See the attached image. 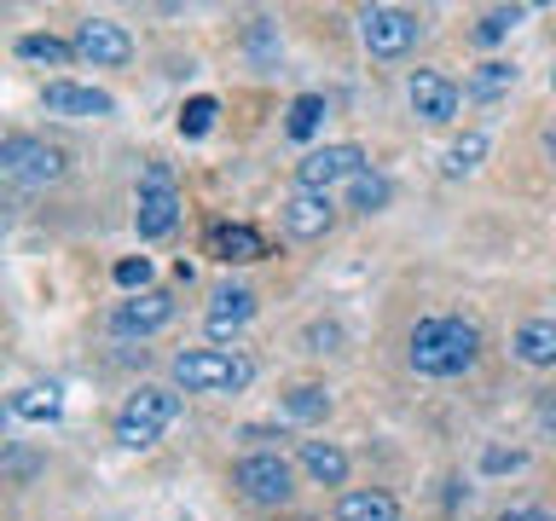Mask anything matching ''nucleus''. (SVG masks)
Segmentation results:
<instances>
[{
    "label": "nucleus",
    "instance_id": "f257e3e1",
    "mask_svg": "<svg viewBox=\"0 0 556 521\" xmlns=\"http://www.w3.org/2000/svg\"><path fill=\"white\" fill-rule=\"evenodd\" d=\"M476 354H481V330L469 319H458V313L417 319L412 347H406V359H412L417 377H464L469 365H476Z\"/></svg>",
    "mask_w": 556,
    "mask_h": 521
},
{
    "label": "nucleus",
    "instance_id": "f03ea898",
    "mask_svg": "<svg viewBox=\"0 0 556 521\" xmlns=\"http://www.w3.org/2000/svg\"><path fill=\"white\" fill-rule=\"evenodd\" d=\"M174 382L186 394H243L255 382V359L232 347H186L174 354Z\"/></svg>",
    "mask_w": 556,
    "mask_h": 521
},
{
    "label": "nucleus",
    "instance_id": "7ed1b4c3",
    "mask_svg": "<svg viewBox=\"0 0 556 521\" xmlns=\"http://www.w3.org/2000/svg\"><path fill=\"white\" fill-rule=\"evenodd\" d=\"M180 417V394H168V389H139L122 399V411H116V441L128 446V452H146L163 441V429Z\"/></svg>",
    "mask_w": 556,
    "mask_h": 521
},
{
    "label": "nucleus",
    "instance_id": "20e7f679",
    "mask_svg": "<svg viewBox=\"0 0 556 521\" xmlns=\"http://www.w3.org/2000/svg\"><path fill=\"white\" fill-rule=\"evenodd\" d=\"M232 486L261 510H285L295 498V469L278 458V452H250V458L232 463Z\"/></svg>",
    "mask_w": 556,
    "mask_h": 521
},
{
    "label": "nucleus",
    "instance_id": "39448f33",
    "mask_svg": "<svg viewBox=\"0 0 556 521\" xmlns=\"http://www.w3.org/2000/svg\"><path fill=\"white\" fill-rule=\"evenodd\" d=\"M0 168H7V180H17V186H52V180H64L70 156L59 145H47V139L12 134L7 145H0Z\"/></svg>",
    "mask_w": 556,
    "mask_h": 521
},
{
    "label": "nucleus",
    "instance_id": "423d86ee",
    "mask_svg": "<svg viewBox=\"0 0 556 521\" xmlns=\"http://www.w3.org/2000/svg\"><path fill=\"white\" fill-rule=\"evenodd\" d=\"M417 12L406 7H365L359 12V41L371 59H406V52L417 47Z\"/></svg>",
    "mask_w": 556,
    "mask_h": 521
},
{
    "label": "nucleus",
    "instance_id": "0eeeda50",
    "mask_svg": "<svg viewBox=\"0 0 556 521\" xmlns=\"http://www.w3.org/2000/svg\"><path fill=\"white\" fill-rule=\"evenodd\" d=\"M174 220H180V191H174V180H168L163 163H151V168H146V186H139L134 226H139V238H168Z\"/></svg>",
    "mask_w": 556,
    "mask_h": 521
},
{
    "label": "nucleus",
    "instance_id": "6e6552de",
    "mask_svg": "<svg viewBox=\"0 0 556 521\" xmlns=\"http://www.w3.org/2000/svg\"><path fill=\"white\" fill-rule=\"evenodd\" d=\"M365 174V151L359 145H325V151H307L295 163V180L302 191H330V186H354Z\"/></svg>",
    "mask_w": 556,
    "mask_h": 521
},
{
    "label": "nucleus",
    "instance_id": "1a4fd4ad",
    "mask_svg": "<svg viewBox=\"0 0 556 521\" xmlns=\"http://www.w3.org/2000/svg\"><path fill=\"white\" fill-rule=\"evenodd\" d=\"M76 59L87 64H104V69H122L134 59V35L116 24V17H81L76 24Z\"/></svg>",
    "mask_w": 556,
    "mask_h": 521
},
{
    "label": "nucleus",
    "instance_id": "9d476101",
    "mask_svg": "<svg viewBox=\"0 0 556 521\" xmlns=\"http://www.w3.org/2000/svg\"><path fill=\"white\" fill-rule=\"evenodd\" d=\"M330 226H337V203H330V191H302V186H295L285 198V232L290 238L319 243Z\"/></svg>",
    "mask_w": 556,
    "mask_h": 521
},
{
    "label": "nucleus",
    "instance_id": "9b49d317",
    "mask_svg": "<svg viewBox=\"0 0 556 521\" xmlns=\"http://www.w3.org/2000/svg\"><path fill=\"white\" fill-rule=\"evenodd\" d=\"M406 99H412L417 116L441 128V122L458 116V99H464V93H458V81H452V76H441V69H417V76L406 81Z\"/></svg>",
    "mask_w": 556,
    "mask_h": 521
},
{
    "label": "nucleus",
    "instance_id": "f8f14e48",
    "mask_svg": "<svg viewBox=\"0 0 556 521\" xmlns=\"http://www.w3.org/2000/svg\"><path fill=\"white\" fill-rule=\"evenodd\" d=\"M174 319V295L168 290H146V295H128L116 313H111V330L116 336H151Z\"/></svg>",
    "mask_w": 556,
    "mask_h": 521
},
{
    "label": "nucleus",
    "instance_id": "ddd939ff",
    "mask_svg": "<svg viewBox=\"0 0 556 521\" xmlns=\"http://www.w3.org/2000/svg\"><path fill=\"white\" fill-rule=\"evenodd\" d=\"M41 104L52 116H111L116 99L99 93V87H81V81H47L41 87Z\"/></svg>",
    "mask_w": 556,
    "mask_h": 521
},
{
    "label": "nucleus",
    "instance_id": "4468645a",
    "mask_svg": "<svg viewBox=\"0 0 556 521\" xmlns=\"http://www.w3.org/2000/svg\"><path fill=\"white\" fill-rule=\"evenodd\" d=\"M208 255L226 260V267H250V260L267 255V238H261L255 226H215V232H208Z\"/></svg>",
    "mask_w": 556,
    "mask_h": 521
},
{
    "label": "nucleus",
    "instance_id": "2eb2a0df",
    "mask_svg": "<svg viewBox=\"0 0 556 521\" xmlns=\"http://www.w3.org/2000/svg\"><path fill=\"white\" fill-rule=\"evenodd\" d=\"M337 521H400V498L382 486H354L337 498Z\"/></svg>",
    "mask_w": 556,
    "mask_h": 521
},
{
    "label": "nucleus",
    "instance_id": "dca6fc26",
    "mask_svg": "<svg viewBox=\"0 0 556 521\" xmlns=\"http://www.w3.org/2000/svg\"><path fill=\"white\" fill-rule=\"evenodd\" d=\"M255 319V295L250 290H232V284H226V290H215V307H208V336H232V330H243V325H250Z\"/></svg>",
    "mask_w": 556,
    "mask_h": 521
},
{
    "label": "nucleus",
    "instance_id": "f3484780",
    "mask_svg": "<svg viewBox=\"0 0 556 521\" xmlns=\"http://www.w3.org/2000/svg\"><path fill=\"white\" fill-rule=\"evenodd\" d=\"M510 347H516L521 365H539V371H545V365H556V319H528V325L510 336Z\"/></svg>",
    "mask_w": 556,
    "mask_h": 521
},
{
    "label": "nucleus",
    "instance_id": "a211bd4d",
    "mask_svg": "<svg viewBox=\"0 0 556 521\" xmlns=\"http://www.w3.org/2000/svg\"><path fill=\"white\" fill-rule=\"evenodd\" d=\"M59 411H64V389H59V382H35V389L12 394V417H24V423H59Z\"/></svg>",
    "mask_w": 556,
    "mask_h": 521
},
{
    "label": "nucleus",
    "instance_id": "6ab92c4d",
    "mask_svg": "<svg viewBox=\"0 0 556 521\" xmlns=\"http://www.w3.org/2000/svg\"><path fill=\"white\" fill-rule=\"evenodd\" d=\"M302 469L319 486H342L348 481V452L330 446V441H302Z\"/></svg>",
    "mask_w": 556,
    "mask_h": 521
},
{
    "label": "nucleus",
    "instance_id": "aec40b11",
    "mask_svg": "<svg viewBox=\"0 0 556 521\" xmlns=\"http://www.w3.org/2000/svg\"><path fill=\"white\" fill-rule=\"evenodd\" d=\"M17 59H35V64H70V59H76V41H59V35H17Z\"/></svg>",
    "mask_w": 556,
    "mask_h": 521
},
{
    "label": "nucleus",
    "instance_id": "412c9836",
    "mask_svg": "<svg viewBox=\"0 0 556 521\" xmlns=\"http://www.w3.org/2000/svg\"><path fill=\"white\" fill-rule=\"evenodd\" d=\"M319 122H325V99L319 93H302V99L290 104V116H285V134L290 139H313V134H319Z\"/></svg>",
    "mask_w": 556,
    "mask_h": 521
},
{
    "label": "nucleus",
    "instance_id": "4be33fe9",
    "mask_svg": "<svg viewBox=\"0 0 556 521\" xmlns=\"http://www.w3.org/2000/svg\"><path fill=\"white\" fill-rule=\"evenodd\" d=\"M285 411L295 417V423H319V417L330 411V394H325V389H313V382H302V389H290V394H285Z\"/></svg>",
    "mask_w": 556,
    "mask_h": 521
},
{
    "label": "nucleus",
    "instance_id": "5701e85b",
    "mask_svg": "<svg viewBox=\"0 0 556 521\" xmlns=\"http://www.w3.org/2000/svg\"><path fill=\"white\" fill-rule=\"evenodd\" d=\"M389 203V180H382V174H371L365 168L354 186H348V208H359V215H377V208Z\"/></svg>",
    "mask_w": 556,
    "mask_h": 521
},
{
    "label": "nucleus",
    "instance_id": "b1692460",
    "mask_svg": "<svg viewBox=\"0 0 556 521\" xmlns=\"http://www.w3.org/2000/svg\"><path fill=\"white\" fill-rule=\"evenodd\" d=\"M516 24H521V7H493V12L476 24V41H504Z\"/></svg>",
    "mask_w": 556,
    "mask_h": 521
},
{
    "label": "nucleus",
    "instance_id": "393cba45",
    "mask_svg": "<svg viewBox=\"0 0 556 521\" xmlns=\"http://www.w3.org/2000/svg\"><path fill=\"white\" fill-rule=\"evenodd\" d=\"M481 156H486V139H481V134H464L458 145L446 151V174H469V168L481 163Z\"/></svg>",
    "mask_w": 556,
    "mask_h": 521
},
{
    "label": "nucleus",
    "instance_id": "a878e982",
    "mask_svg": "<svg viewBox=\"0 0 556 521\" xmlns=\"http://www.w3.org/2000/svg\"><path fill=\"white\" fill-rule=\"evenodd\" d=\"M510 81H516V69H510V64H481V69H476V81H469V93H476V99H493V93H504Z\"/></svg>",
    "mask_w": 556,
    "mask_h": 521
},
{
    "label": "nucleus",
    "instance_id": "bb28decb",
    "mask_svg": "<svg viewBox=\"0 0 556 521\" xmlns=\"http://www.w3.org/2000/svg\"><path fill=\"white\" fill-rule=\"evenodd\" d=\"M116 284H122V290H139V295H146V290H151V260H146V255H128V260H116Z\"/></svg>",
    "mask_w": 556,
    "mask_h": 521
},
{
    "label": "nucleus",
    "instance_id": "cd10ccee",
    "mask_svg": "<svg viewBox=\"0 0 556 521\" xmlns=\"http://www.w3.org/2000/svg\"><path fill=\"white\" fill-rule=\"evenodd\" d=\"M215 111H220L215 99H191L186 111H180V134H191V139H198V134H208V122H215Z\"/></svg>",
    "mask_w": 556,
    "mask_h": 521
},
{
    "label": "nucleus",
    "instance_id": "c85d7f7f",
    "mask_svg": "<svg viewBox=\"0 0 556 521\" xmlns=\"http://www.w3.org/2000/svg\"><path fill=\"white\" fill-rule=\"evenodd\" d=\"M330 342H342V330H337V325H313V330H307V354H325Z\"/></svg>",
    "mask_w": 556,
    "mask_h": 521
},
{
    "label": "nucleus",
    "instance_id": "c756f323",
    "mask_svg": "<svg viewBox=\"0 0 556 521\" xmlns=\"http://www.w3.org/2000/svg\"><path fill=\"white\" fill-rule=\"evenodd\" d=\"M486 469H521V452H486Z\"/></svg>",
    "mask_w": 556,
    "mask_h": 521
},
{
    "label": "nucleus",
    "instance_id": "7c9ffc66",
    "mask_svg": "<svg viewBox=\"0 0 556 521\" xmlns=\"http://www.w3.org/2000/svg\"><path fill=\"white\" fill-rule=\"evenodd\" d=\"M498 521H556V516H545V510H510V516H498Z\"/></svg>",
    "mask_w": 556,
    "mask_h": 521
},
{
    "label": "nucleus",
    "instance_id": "2f4dec72",
    "mask_svg": "<svg viewBox=\"0 0 556 521\" xmlns=\"http://www.w3.org/2000/svg\"><path fill=\"white\" fill-rule=\"evenodd\" d=\"M545 156H551V163H556V128L545 134Z\"/></svg>",
    "mask_w": 556,
    "mask_h": 521
}]
</instances>
